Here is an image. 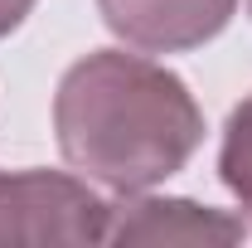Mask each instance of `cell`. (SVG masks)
<instances>
[{
  "label": "cell",
  "mask_w": 252,
  "mask_h": 248,
  "mask_svg": "<svg viewBox=\"0 0 252 248\" xmlns=\"http://www.w3.org/2000/svg\"><path fill=\"white\" fill-rule=\"evenodd\" d=\"M30 10H34V0H0V39L20 30L30 20Z\"/></svg>",
  "instance_id": "6"
},
{
  "label": "cell",
  "mask_w": 252,
  "mask_h": 248,
  "mask_svg": "<svg viewBox=\"0 0 252 248\" xmlns=\"http://www.w3.org/2000/svg\"><path fill=\"white\" fill-rule=\"evenodd\" d=\"M219 180L233 190V200L252 214V93L228 112L219 146Z\"/></svg>",
  "instance_id": "5"
},
{
  "label": "cell",
  "mask_w": 252,
  "mask_h": 248,
  "mask_svg": "<svg viewBox=\"0 0 252 248\" xmlns=\"http://www.w3.org/2000/svg\"><path fill=\"white\" fill-rule=\"evenodd\" d=\"M107 205L63 170H0V248L102 244Z\"/></svg>",
  "instance_id": "2"
},
{
  "label": "cell",
  "mask_w": 252,
  "mask_h": 248,
  "mask_svg": "<svg viewBox=\"0 0 252 248\" xmlns=\"http://www.w3.org/2000/svg\"><path fill=\"white\" fill-rule=\"evenodd\" d=\"M102 25L141 54H185L228 30L238 0H97Z\"/></svg>",
  "instance_id": "3"
},
{
  "label": "cell",
  "mask_w": 252,
  "mask_h": 248,
  "mask_svg": "<svg viewBox=\"0 0 252 248\" xmlns=\"http://www.w3.org/2000/svg\"><path fill=\"white\" fill-rule=\"evenodd\" d=\"M248 239V224L194 200H156V195H122V205H107L102 244H219L233 248Z\"/></svg>",
  "instance_id": "4"
},
{
  "label": "cell",
  "mask_w": 252,
  "mask_h": 248,
  "mask_svg": "<svg viewBox=\"0 0 252 248\" xmlns=\"http://www.w3.org/2000/svg\"><path fill=\"white\" fill-rule=\"evenodd\" d=\"M248 5H252V0H248Z\"/></svg>",
  "instance_id": "7"
},
{
  "label": "cell",
  "mask_w": 252,
  "mask_h": 248,
  "mask_svg": "<svg viewBox=\"0 0 252 248\" xmlns=\"http://www.w3.org/2000/svg\"><path fill=\"white\" fill-rule=\"evenodd\" d=\"M54 136L88 180L141 195L189 165L204 141V112L185 78L141 59V49H93L59 78Z\"/></svg>",
  "instance_id": "1"
}]
</instances>
